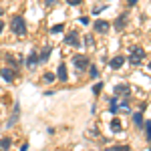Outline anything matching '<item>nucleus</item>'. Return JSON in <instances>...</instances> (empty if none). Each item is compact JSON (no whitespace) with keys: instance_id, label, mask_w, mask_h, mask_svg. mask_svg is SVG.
Returning <instances> with one entry per match:
<instances>
[{"instance_id":"nucleus-1","label":"nucleus","mask_w":151,"mask_h":151,"mask_svg":"<svg viewBox=\"0 0 151 151\" xmlns=\"http://www.w3.org/2000/svg\"><path fill=\"white\" fill-rule=\"evenodd\" d=\"M10 28H12V32H16L18 36H24L26 35V22H24V18L22 16H14Z\"/></svg>"},{"instance_id":"nucleus-9","label":"nucleus","mask_w":151,"mask_h":151,"mask_svg":"<svg viewBox=\"0 0 151 151\" xmlns=\"http://www.w3.org/2000/svg\"><path fill=\"white\" fill-rule=\"evenodd\" d=\"M125 22H127V14H121V16L117 18V22H115V28L117 30H123V28H125Z\"/></svg>"},{"instance_id":"nucleus-5","label":"nucleus","mask_w":151,"mask_h":151,"mask_svg":"<svg viewBox=\"0 0 151 151\" xmlns=\"http://www.w3.org/2000/svg\"><path fill=\"white\" fill-rule=\"evenodd\" d=\"M115 97H127L129 93H131V89H129V85H117L115 89Z\"/></svg>"},{"instance_id":"nucleus-12","label":"nucleus","mask_w":151,"mask_h":151,"mask_svg":"<svg viewBox=\"0 0 151 151\" xmlns=\"http://www.w3.org/2000/svg\"><path fill=\"white\" fill-rule=\"evenodd\" d=\"M8 149H10V139L8 137L0 139V151H8Z\"/></svg>"},{"instance_id":"nucleus-24","label":"nucleus","mask_w":151,"mask_h":151,"mask_svg":"<svg viewBox=\"0 0 151 151\" xmlns=\"http://www.w3.org/2000/svg\"><path fill=\"white\" fill-rule=\"evenodd\" d=\"M2 14H4V10H2V8H0V16H2Z\"/></svg>"},{"instance_id":"nucleus-7","label":"nucleus","mask_w":151,"mask_h":151,"mask_svg":"<svg viewBox=\"0 0 151 151\" xmlns=\"http://www.w3.org/2000/svg\"><path fill=\"white\" fill-rule=\"evenodd\" d=\"M123 63H125V57H113L111 58V69H121L123 67Z\"/></svg>"},{"instance_id":"nucleus-4","label":"nucleus","mask_w":151,"mask_h":151,"mask_svg":"<svg viewBox=\"0 0 151 151\" xmlns=\"http://www.w3.org/2000/svg\"><path fill=\"white\" fill-rule=\"evenodd\" d=\"M111 24L107 20H95V32H109Z\"/></svg>"},{"instance_id":"nucleus-22","label":"nucleus","mask_w":151,"mask_h":151,"mask_svg":"<svg viewBox=\"0 0 151 151\" xmlns=\"http://www.w3.org/2000/svg\"><path fill=\"white\" fill-rule=\"evenodd\" d=\"M69 4H73V6H77V4H81V0H67Z\"/></svg>"},{"instance_id":"nucleus-10","label":"nucleus","mask_w":151,"mask_h":151,"mask_svg":"<svg viewBox=\"0 0 151 151\" xmlns=\"http://www.w3.org/2000/svg\"><path fill=\"white\" fill-rule=\"evenodd\" d=\"M36 63H38V57H36L35 50H32V52H30V57L26 58V65H28V67H36Z\"/></svg>"},{"instance_id":"nucleus-14","label":"nucleus","mask_w":151,"mask_h":151,"mask_svg":"<svg viewBox=\"0 0 151 151\" xmlns=\"http://www.w3.org/2000/svg\"><path fill=\"white\" fill-rule=\"evenodd\" d=\"M111 129H113V131H121V121H119V119H113V121H111Z\"/></svg>"},{"instance_id":"nucleus-11","label":"nucleus","mask_w":151,"mask_h":151,"mask_svg":"<svg viewBox=\"0 0 151 151\" xmlns=\"http://www.w3.org/2000/svg\"><path fill=\"white\" fill-rule=\"evenodd\" d=\"M2 77H4L8 83H12V81H14V70H12V69H4V70H2Z\"/></svg>"},{"instance_id":"nucleus-17","label":"nucleus","mask_w":151,"mask_h":151,"mask_svg":"<svg viewBox=\"0 0 151 151\" xmlns=\"http://www.w3.org/2000/svg\"><path fill=\"white\" fill-rule=\"evenodd\" d=\"M63 28H65V26H63V24H55V26H52V28H50V32H60V30H63Z\"/></svg>"},{"instance_id":"nucleus-13","label":"nucleus","mask_w":151,"mask_h":151,"mask_svg":"<svg viewBox=\"0 0 151 151\" xmlns=\"http://www.w3.org/2000/svg\"><path fill=\"white\" fill-rule=\"evenodd\" d=\"M48 55H50V47H45V50H42V55L38 57V63H42V60H47Z\"/></svg>"},{"instance_id":"nucleus-20","label":"nucleus","mask_w":151,"mask_h":151,"mask_svg":"<svg viewBox=\"0 0 151 151\" xmlns=\"http://www.w3.org/2000/svg\"><path fill=\"white\" fill-rule=\"evenodd\" d=\"M91 77H99V70H97V67H91Z\"/></svg>"},{"instance_id":"nucleus-19","label":"nucleus","mask_w":151,"mask_h":151,"mask_svg":"<svg viewBox=\"0 0 151 151\" xmlns=\"http://www.w3.org/2000/svg\"><path fill=\"white\" fill-rule=\"evenodd\" d=\"M135 123H137V125H141V123H143V117H141V113H135Z\"/></svg>"},{"instance_id":"nucleus-3","label":"nucleus","mask_w":151,"mask_h":151,"mask_svg":"<svg viewBox=\"0 0 151 151\" xmlns=\"http://www.w3.org/2000/svg\"><path fill=\"white\" fill-rule=\"evenodd\" d=\"M87 67H89V58L87 57H75V69L77 70H85L87 69Z\"/></svg>"},{"instance_id":"nucleus-23","label":"nucleus","mask_w":151,"mask_h":151,"mask_svg":"<svg viewBox=\"0 0 151 151\" xmlns=\"http://www.w3.org/2000/svg\"><path fill=\"white\" fill-rule=\"evenodd\" d=\"M2 28H4V22H2V20H0V32H2Z\"/></svg>"},{"instance_id":"nucleus-8","label":"nucleus","mask_w":151,"mask_h":151,"mask_svg":"<svg viewBox=\"0 0 151 151\" xmlns=\"http://www.w3.org/2000/svg\"><path fill=\"white\" fill-rule=\"evenodd\" d=\"M57 77L60 79V81H67V79H69V73H67V67H65V65H58Z\"/></svg>"},{"instance_id":"nucleus-6","label":"nucleus","mask_w":151,"mask_h":151,"mask_svg":"<svg viewBox=\"0 0 151 151\" xmlns=\"http://www.w3.org/2000/svg\"><path fill=\"white\" fill-rule=\"evenodd\" d=\"M65 42L67 45H73V47H79V36H77V32H69V35L65 36Z\"/></svg>"},{"instance_id":"nucleus-18","label":"nucleus","mask_w":151,"mask_h":151,"mask_svg":"<svg viewBox=\"0 0 151 151\" xmlns=\"http://www.w3.org/2000/svg\"><path fill=\"white\" fill-rule=\"evenodd\" d=\"M85 45H87V47H93V36H91V35H87V38H85Z\"/></svg>"},{"instance_id":"nucleus-15","label":"nucleus","mask_w":151,"mask_h":151,"mask_svg":"<svg viewBox=\"0 0 151 151\" xmlns=\"http://www.w3.org/2000/svg\"><path fill=\"white\" fill-rule=\"evenodd\" d=\"M107 151H131V149H129V145H115V147H111Z\"/></svg>"},{"instance_id":"nucleus-21","label":"nucleus","mask_w":151,"mask_h":151,"mask_svg":"<svg viewBox=\"0 0 151 151\" xmlns=\"http://www.w3.org/2000/svg\"><path fill=\"white\" fill-rule=\"evenodd\" d=\"M145 137H147V139H149V121H147V123H145Z\"/></svg>"},{"instance_id":"nucleus-16","label":"nucleus","mask_w":151,"mask_h":151,"mask_svg":"<svg viewBox=\"0 0 151 151\" xmlns=\"http://www.w3.org/2000/svg\"><path fill=\"white\" fill-rule=\"evenodd\" d=\"M42 81H45V83H52V81H55V75H52V73H47V75L42 77Z\"/></svg>"},{"instance_id":"nucleus-2","label":"nucleus","mask_w":151,"mask_h":151,"mask_svg":"<svg viewBox=\"0 0 151 151\" xmlns=\"http://www.w3.org/2000/svg\"><path fill=\"white\" fill-rule=\"evenodd\" d=\"M143 58H145V50L139 47L131 48V57H129V65H133V67H139L141 63H143Z\"/></svg>"}]
</instances>
